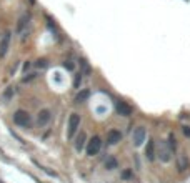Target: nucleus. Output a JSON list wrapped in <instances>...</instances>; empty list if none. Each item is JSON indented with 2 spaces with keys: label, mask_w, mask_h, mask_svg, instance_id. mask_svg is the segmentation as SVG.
I'll list each match as a JSON object with an SVG mask.
<instances>
[{
  "label": "nucleus",
  "mask_w": 190,
  "mask_h": 183,
  "mask_svg": "<svg viewBox=\"0 0 190 183\" xmlns=\"http://www.w3.org/2000/svg\"><path fill=\"white\" fill-rule=\"evenodd\" d=\"M100 148H102V140H100V136H92L90 138V142L87 143V148H85V151H87V155L89 157H95V155L100 151Z\"/></svg>",
  "instance_id": "f257e3e1"
},
{
  "label": "nucleus",
  "mask_w": 190,
  "mask_h": 183,
  "mask_svg": "<svg viewBox=\"0 0 190 183\" xmlns=\"http://www.w3.org/2000/svg\"><path fill=\"white\" fill-rule=\"evenodd\" d=\"M14 122L18 127H30V115L23 110H17L14 113Z\"/></svg>",
  "instance_id": "f03ea898"
},
{
  "label": "nucleus",
  "mask_w": 190,
  "mask_h": 183,
  "mask_svg": "<svg viewBox=\"0 0 190 183\" xmlns=\"http://www.w3.org/2000/svg\"><path fill=\"white\" fill-rule=\"evenodd\" d=\"M79 125H80V117L77 115V113H73L72 117H70V120H68V138H72L73 136V133L77 132V128H79Z\"/></svg>",
  "instance_id": "7ed1b4c3"
},
{
  "label": "nucleus",
  "mask_w": 190,
  "mask_h": 183,
  "mask_svg": "<svg viewBox=\"0 0 190 183\" xmlns=\"http://www.w3.org/2000/svg\"><path fill=\"white\" fill-rule=\"evenodd\" d=\"M145 135H147L145 128L144 127H139V128L135 130V133H133V143H135L137 147H140V145L144 143V140H145Z\"/></svg>",
  "instance_id": "20e7f679"
},
{
  "label": "nucleus",
  "mask_w": 190,
  "mask_h": 183,
  "mask_svg": "<svg viewBox=\"0 0 190 183\" xmlns=\"http://www.w3.org/2000/svg\"><path fill=\"white\" fill-rule=\"evenodd\" d=\"M8 43H10V33H5L0 40V58H4L7 55V50H8Z\"/></svg>",
  "instance_id": "39448f33"
},
{
  "label": "nucleus",
  "mask_w": 190,
  "mask_h": 183,
  "mask_svg": "<svg viewBox=\"0 0 190 183\" xmlns=\"http://www.w3.org/2000/svg\"><path fill=\"white\" fill-rule=\"evenodd\" d=\"M52 115H50V110H40L39 117H37V123H39L40 127H45L47 123L50 122Z\"/></svg>",
  "instance_id": "423d86ee"
},
{
  "label": "nucleus",
  "mask_w": 190,
  "mask_h": 183,
  "mask_svg": "<svg viewBox=\"0 0 190 183\" xmlns=\"http://www.w3.org/2000/svg\"><path fill=\"white\" fill-rule=\"evenodd\" d=\"M115 110H117L118 115H122V117H129L130 115V107L127 103H123V102H120V100L115 103Z\"/></svg>",
  "instance_id": "0eeeda50"
},
{
  "label": "nucleus",
  "mask_w": 190,
  "mask_h": 183,
  "mask_svg": "<svg viewBox=\"0 0 190 183\" xmlns=\"http://www.w3.org/2000/svg\"><path fill=\"white\" fill-rule=\"evenodd\" d=\"M120 140H122V133L118 132V130H112V132H108V135H107V142H108L110 145L118 143Z\"/></svg>",
  "instance_id": "6e6552de"
},
{
  "label": "nucleus",
  "mask_w": 190,
  "mask_h": 183,
  "mask_svg": "<svg viewBox=\"0 0 190 183\" xmlns=\"http://www.w3.org/2000/svg\"><path fill=\"white\" fill-rule=\"evenodd\" d=\"M87 98H89V90H82L80 93H77L75 102H77V103H82L83 100H87Z\"/></svg>",
  "instance_id": "1a4fd4ad"
},
{
  "label": "nucleus",
  "mask_w": 190,
  "mask_h": 183,
  "mask_svg": "<svg viewBox=\"0 0 190 183\" xmlns=\"http://www.w3.org/2000/svg\"><path fill=\"white\" fill-rule=\"evenodd\" d=\"M83 143H85V135H83V133H80V135L77 136V140H75V148H77V150H82V148H83Z\"/></svg>",
  "instance_id": "9d476101"
},
{
  "label": "nucleus",
  "mask_w": 190,
  "mask_h": 183,
  "mask_svg": "<svg viewBox=\"0 0 190 183\" xmlns=\"http://www.w3.org/2000/svg\"><path fill=\"white\" fill-rule=\"evenodd\" d=\"M147 157H148V160H154V157H155L154 155V143H152V142L148 143V147H147Z\"/></svg>",
  "instance_id": "9b49d317"
},
{
  "label": "nucleus",
  "mask_w": 190,
  "mask_h": 183,
  "mask_svg": "<svg viewBox=\"0 0 190 183\" xmlns=\"http://www.w3.org/2000/svg\"><path fill=\"white\" fill-rule=\"evenodd\" d=\"M12 95H14V87H8V88L4 92V98H5V100H8Z\"/></svg>",
  "instance_id": "f8f14e48"
},
{
  "label": "nucleus",
  "mask_w": 190,
  "mask_h": 183,
  "mask_svg": "<svg viewBox=\"0 0 190 183\" xmlns=\"http://www.w3.org/2000/svg\"><path fill=\"white\" fill-rule=\"evenodd\" d=\"M115 165H117V162H115L114 158H110V160H108V162H107V168H108V170H112V168H114Z\"/></svg>",
  "instance_id": "ddd939ff"
},
{
  "label": "nucleus",
  "mask_w": 190,
  "mask_h": 183,
  "mask_svg": "<svg viewBox=\"0 0 190 183\" xmlns=\"http://www.w3.org/2000/svg\"><path fill=\"white\" fill-rule=\"evenodd\" d=\"M45 60H39V62H37V67H45Z\"/></svg>",
  "instance_id": "4468645a"
},
{
  "label": "nucleus",
  "mask_w": 190,
  "mask_h": 183,
  "mask_svg": "<svg viewBox=\"0 0 190 183\" xmlns=\"http://www.w3.org/2000/svg\"><path fill=\"white\" fill-rule=\"evenodd\" d=\"M123 178H130V172H123Z\"/></svg>",
  "instance_id": "2eb2a0df"
},
{
  "label": "nucleus",
  "mask_w": 190,
  "mask_h": 183,
  "mask_svg": "<svg viewBox=\"0 0 190 183\" xmlns=\"http://www.w3.org/2000/svg\"><path fill=\"white\" fill-rule=\"evenodd\" d=\"M183 132H185V135H188V136H190V130H188V128H185Z\"/></svg>",
  "instance_id": "dca6fc26"
}]
</instances>
